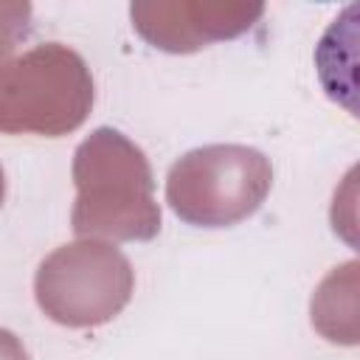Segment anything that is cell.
I'll use <instances>...</instances> for the list:
<instances>
[{"label":"cell","instance_id":"6da1fadb","mask_svg":"<svg viewBox=\"0 0 360 360\" xmlns=\"http://www.w3.org/2000/svg\"><path fill=\"white\" fill-rule=\"evenodd\" d=\"M73 186L70 228L82 239L149 242L160 233L152 166L143 149L118 129L98 127L79 143Z\"/></svg>","mask_w":360,"mask_h":360},{"label":"cell","instance_id":"7a4b0ae2","mask_svg":"<svg viewBox=\"0 0 360 360\" xmlns=\"http://www.w3.org/2000/svg\"><path fill=\"white\" fill-rule=\"evenodd\" d=\"M93 110V76L68 45L45 42L0 68V132L62 138Z\"/></svg>","mask_w":360,"mask_h":360},{"label":"cell","instance_id":"3957f363","mask_svg":"<svg viewBox=\"0 0 360 360\" xmlns=\"http://www.w3.org/2000/svg\"><path fill=\"white\" fill-rule=\"evenodd\" d=\"M273 186L270 160L242 143H211L186 152L166 177L172 211L200 228H228L253 217Z\"/></svg>","mask_w":360,"mask_h":360},{"label":"cell","instance_id":"277c9868","mask_svg":"<svg viewBox=\"0 0 360 360\" xmlns=\"http://www.w3.org/2000/svg\"><path fill=\"white\" fill-rule=\"evenodd\" d=\"M135 270L129 259L101 239H76L48 253L34 276L39 309L73 329L112 321L132 298Z\"/></svg>","mask_w":360,"mask_h":360},{"label":"cell","instance_id":"5b68a950","mask_svg":"<svg viewBox=\"0 0 360 360\" xmlns=\"http://www.w3.org/2000/svg\"><path fill=\"white\" fill-rule=\"evenodd\" d=\"M135 31L155 48L169 53H194L211 42L245 34L262 14V3L242 0H172L132 3Z\"/></svg>","mask_w":360,"mask_h":360},{"label":"cell","instance_id":"8992f818","mask_svg":"<svg viewBox=\"0 0 360 360\" xmlns=\"http://www.w3.org/2000/svg\"><path fill=\"white\" fill-rule=\"evenodd\" d=\"M312 326L332 343H357V262L335 267L312 295Z\"/></svg>","mask_w":360,"mask_h":360},{"label":"cell","instance_id":"52a82bcc","mask_svg":"<svg viewBox=\"0 0 360 360\" xmlns=\"http://www.w3.org/2000/svg\"><path fill=\"white\" fill-rule=\"evenodd\" d=\"M31 3L25 0H0V68L11 59L17 42L28 34Z\"/></svg>","mask_w":360,"mask_h":360},{"label":"cell","instance_id":"ba28073f","mask_svg":"<svg viewBox=\"0 0 360 360\" xmlns=\"http://www.w3.org/2000/svg\"><path fill=\"white\" fill-rule=\"evenodd\" d=\"M0 360H28L25 346L20 343V338L8 329H0Z\"/></svg>","mask_w":360,"mask_h":360},{"label":"cell","instance_id":"9c48e42d","mask_svg":"<svg viewBox=\"0 0 360 360\" xmlns=\"http://www.w3.org/2000/svg\"><path fill=\"white\" fill-rule=\"evenodd\" d=\"M3 197H6V174H3V166H0V205H3Z\"/></svg>","mask_w":360,"mask_h":360}]
</instances>
